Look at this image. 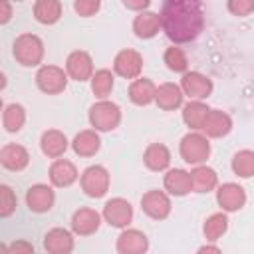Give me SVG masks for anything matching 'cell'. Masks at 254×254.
Here are the masks:
<instances>
[{"label": "cell", "mask_w": 254, "mask_h": 254, "mask_svg": "<svg viewBox=\"0 0 254 254\" xmlns=\"http://www.w3.org/2000/svg\"><path fill=\"white\" fill-rule=\"evenodd\" d=\"M159 16L163 32L175 44L192 42L204 26L202 4L196 0H167Z\"/></svg>", "instance_id": "cell-1"}, {"label": "cell", "mask_w": 254, "mask_h": 254, "mask_svg": "<svg viewBox=\"0 0 254 254\" xmlns=\"http://www.w3.org/2000/svg\"><path fill=\"white\" fill-rule=\"evenodd\" d=\"M12 54H14L16 62L24 67L40 65L44 60V42L36 34H20L14 40Z\"/></svg>", "instance_id": "cell-2"}, {"label": "cell", "mask_w": 254, "mask_h": 254, "mask_svg": "<svg viewBox=\"0 0 254 254\" xmlns=\"http://www.w3.org/2000/svg\"><path fill=\"white\" fill-rule=\"evenodd\" d=\"M89 123L95 131H113L121 123V107L109 99L95 101L89 107Z\"/></svg>", "instance_id": "cell-3"}, {"label": "cell", "mask_w": 254, "mask_h": 254, "mask_svg": "<svg viewBox=\"0 0 254 254\" xmlns=\"http://www.w3.org/2000/svg\"><path fill=\"white\" fill-rule=\"evenodd\" d=\"M181 157L185 159V163L189 165H204L208 155H210V143L208 137L198 133V131H190L181 139Z\"/></svg>", "instance_id": "cell-4"}, {"label": "cell", "mask_w": 254, "mask_h": 254, "mask_svg": "<svg viewBox=\"0 0 254 254\" xmlns=\"http://www.w3.org/2000/svg\"><path fill=\"white\" fill-rule=\"evenodd\" d=\"M81 190L91 198H101L109 190V173L101 165L87 167L79 177Z\"/></svg>", "instance_id": "cell-5"}, {"label": "cell", "mask_w": 254, "mask_h": 254, "mask_svg": "<svg viewBox=\"0 0 254 254\" xmlns=\"http://www.w3.org/2000/svg\"><path fill=\"white\" fill-rule=\"evenodd\" d=\"M36 83L40 91L48 95H58L67 87V73L58 65H42L36 73Z\"/></svg>", "instance_id": "cell-6"}, {"label": "cell", "mask_w": 254, "mask_h": 254, "mask_svg": "<svg viewBox=\"0 0 254 254\" xmlns=\"http://www.w3.org/2000/svg\"><path fill=\"white\" fill-rule=\"evenodd\" d=\"M181 89L190 101H202L212 93V79L200 71H187L181 77Z\"/></svg>", "instance_id": "cell-7"}, {"label": "cell", "mask_w": 254, "mask_h": 254, "mask_svg": "<svg viewBox=\"0 0 254 254\" xmlns=\"http://www.w3.org/2000/svg\"><path fill=\"white\" fill-rule=\"evenodd\" d=\"M141 208L153 220H165L171 214V198L165 190H147L141 196Z\"/></svg>", "instance_id": "cell-8"}, {"label": "cell", "mask_w": 254, "mask_h": 254, "mask_svg": "<svg viewBox=\"0 0 254 254\" xmlns=\"http://www.w3.org/2000/svg\"><path fill=\"white\" fill-rule=\"evenodd\" d=\"M101 216L105 218L107 224H111L115 228H125L133 218V206H131L129 200H125L121 196H115V198L105 202Z\"/></svg>", "instance_id": "cell-9"}, {"label": "cell", "mask_w": 254, "mask_h": 254, "mask_svg": "<svg viewBox=\"0 0 254 254\" xmlns=\"http://www.w3.org/2000/svg\"><path fill=\"white\" fill-rule=\"evenodd\" d=\"M65 73L67 77L75 79V81H87L93 77V60L87 52L83 50H75L67 56L65 60Z\"/></svg>", "instance_id": "cell-10"}, {"label": "cell", "mask_w": 254, "mask_h": 254, "mask_svg": "<svg viewBox=\"0 0 254 254\" xmlns=\"http://www.w3.org/2000/svg\"><path fill=\"white\" fill-rule=\"evenodd\" d=\"M216 202L222 212H236L246 204V190L238 183H224L216 189Z\"/></svg>", "instance_id": "cell-11"}, {"label": "cell", "mask_w": 254, "mask_h": 254, "mask_svg": "<svg viewBox=\"0 0 254 254\" xmlns=\"http://www.w3.org/2000/svg\"><path fill=\"white\" fill-rule=\"evenodd\" d=\"M113 69L117 75L125 77V79H137L141 75V69H143V58L139 52L135 50H121L115 60H113Z\"/></svg>", "instance_id": "cell-12"}, {"label": "cell", "mask_w": 254, "mask_h": 254, "mask_svg": "<svg viewBox=\"0 0 254 254\" xmlns=\"http://www.w3.org/2000/svg\"><path fill=\"white\" fill-rule=\"evenodd\" d=\"M56 202V192L48 185H32L26 190V204L32 212H48Z\"/></svg>", "instance_id": "cell-13"}, {"label": "cell", "mask_w": 254, "mask_h": 254, "mask_svg": "<svg viewBox=\"0 0 254 254\" xmlns=\"http://www.w3.org/2000/svg\"><path fill=\"white\" fill-rule=\"evenodd\" d=\"M99 224H101V214L95 208L81 206L71 214V230L77 236H89L97 232Z\"/></svg>", "instance_id": "cell-14"}, {"label": "cell", "mask_w": 254, "mask_h": 254, "mask_svg": "<svg viewBox=\"0 0 254 254\" xmlns=\"http://www.w3.org/2000/svg\"><path fill=\"white\" fill-rule=\"evenodd\" d=\"M117 252L119 254H145L149 248V238L145 232L137 228H125L117 236Z\"/></svg>", "instance_id": "cell-15"}, {"label": "cell", "mask_w": 254, "mask_h": 254, "mask_svg": "<svg viewBox=\"0 0 254 254\" xmlns=\"http://www.w3.org/2000/svg\"><path fill=\"white\" fill-rule=\"evenodd\" d=\"M232 129V119L226 111L222 109H210L204 123H202V135L212 137V139H220L224 135H228Z\"/></svg>", "instance_id": "cell-16"}, {"label": "cell", "mask_w": 254, "mask_h": 254, "mask_svg": "<svg viewBox=\"0 0 254 254\" xmlns=\"http://www.w3.org/2000/svg\"><path fill=\"white\" fill-rule=\"evenodd\" d=\"M73 246V234L65 228H52L44 236V248L48 254H71Z\"/></svg>", "instance_id": "cell-17"}, {"label": "cell", "mask_w": 254, "mask_h": 254, "mask_svg": "<svg viewBox=\"0 0 254 254\" xmlns=\"http://www.w3.org/2000/svg\"><path fill=\"white\" fill-rule=\"evenodd\" d=\"M0 163L8 171H24L30 163V153L18 143H8L0 149Z\"/></svg>", "instance_id": "cell-18"}, {"label": "cell", "mask_w": 254, "mask_h": 254, "mask_svg": "<svg viewBox=\"0 0 254 254\" xmlns=\"http://www.w3.org/2000/svg\"><path fill=\"white\" fill-rule=\"evenodd\" d=\"M79 173L75 169V165L67 159H56L52 165H50V181L54 187H71L75 181H77Z\"/></svg>", "instance_id": "cell-19"}, {"label": "cell", "mask_w": 254, "mask_h": 254, "mask_svg": "<svg viewBox=\"0 0 254 254\" xmlns=\"http://www.w3.org/2000/svg\"><path fill=\"white\" fill-rule=\"evenodd\" d=\"M67 137L58 129H48L40 137V149L50 159H62V155L67 149Z\"/></svg>", "instance_id": "cell-20"}, {"label": "cell", "mask_w": 254, "mask_h": 254, "mask_svg": "<svg viewBox=\"0 0 254 254\" xmlns=\"http://www.w3.org/2000/svg\"><path fill=\"white\" fill-rule=\"evenodd\" d=\"M183 97H185V93H183L181 85L167 81V83H161V85L157 87L155 103H157L163 111H173V109H179V107L183 105Z\"/></svg>", "instance_id": "cell-21"}, {"label": "cell", "mask_w": 254, "mask_h": 254, "mask_svg": "<svg viewBox=\"0 0 254 254\" xmlns=\"http://www.w3.org/2000/svg\"><path fill=\"white\" fill-rule=\"evenodd\" d=\"M163 185H165V190L169 194H175V196H185L192 190L190 173L185 169H169Z\"/></svg>", "instance_id": "cell-22"}, {"label": "cell", "mask_w": 254, "mask_h": 254, "mask_svg": "<svg viewBox=\"0 0 254 254\" xmlns=\"http://www.w3.org/2000/svg\"><path fill=\"white\" fill-rule=\"evenodd\" d=\"M159 30H163V26H161V16L155 14V12H149V10L139 12V14L135 16V20H133V32H135V36L141 38V40H149V38L157 36Z\"/></svg>", "instance_id": "cell-23"}, {"label": "cell", "mask_w": 254, "mask_h": 254, "mask_svg": "<svg viewBox=\"0 0 254 254\" xmlns=\"http://www.w3.org/2000/svg\"><path fill=\"white\" fill-rule=\"evenodd\" d=\"M71 149L79 157H93L101 149V139H99L95 129H85V131H79L73 137Z\"/></svg>", "instance_id": "cell-24"}, {"label": "cell", "mask_w": 254, "mask_h": 254, "mask_svg": "<svg viewBox=\"0 0 254 254\" xmlns=\"http://www.w3.org/2000/svg\"><path fill=\"white\" fill-rule=\"evenodd\" d=\"M143 163L151 171H167L171 165V151L163 143H151L143 153Z\"/></svg>", "instance_id": "cell-25"}, {"label": "cell", "mask_w": 254, "mask_h": 254, "mask_svg": "<svg viewBox=\"0 0 254 254\" xmlns=\"http://www.w3.org/2000/svg\"><path fill=\"white\" fill-rule=\"evenodd\" d=\"M155 93H157V85L149 77H137L129 85V99L135 105H149V103H153L155 101Z\"/></svg>", "instance_id": "cell-26"}, {"label": "cell", "mask_w": 254, "mask_h": 254, "mask_svg": "<svg viewBox=\"0 0 254 254\" xmlns=\"http://www.w3.org/2000/svg\"><path fill=\"white\" fill-rule=\"evenodd\" d=\"M190 181H192V190L194 192H208L214 190L218 185V175L214 169L206 165H198L190 171Z\"/></svg>", "instance_id": "cell-27"}, {"label": "cell", "mask_w": 254, "mask_h": 254, "mask_svg": "<svg viewBox=\"0 0 254 254\" xmlns=\"http://www.w3.org/2000/svg\"><path fill=\"white\" fill-rule=\"evenodd\" d=\"M208 111H210V107L206 103H202V101H189V103L183 105V121L192 131H200Z\"/></svg>", "instance_id": "cell-28"}, {"label": "cell", "mask_w": 254, "mask_h": 254, "mask_svg": "<svg viewBox=\"0 0 254 254\" xmlns=\"http://www.w3.org/2000/svg\"><path fill=\"white\" fill-rule=\"evenodd\" d=\"M34 18L44 26L56 24L62 18V2H58V0H38L34 4Z\"/></svg>", "instance_id": "cell-29"}, {"label": "cell", "mask_w": 254, "mask_h": 254, "mask_svg": "<svg viewBox=\"0 0 254 254\" xmlns=\"http://www.w3.org/2000/svg\"><path fill=\"white\" fill-rule=\"evenodd\" d=\"M226 230H228V216H226V212H214L202 224V234H204V238L210 244L218 242Z\"/></svg>", "instance_id": "cell-30"}, {"label": "cell", "mask_w": 254, "mask_h": 254, "mask_svg": "<svg viewBox=\"0 0 254 254\" xmlns=\"http://www.w3.org/2000/svg\"><path fill=\"white\" fill-rule=\"evenodd\" d=\"M26 123V109L20 103H8L2 111V125L8 133H18Z\"/></svg>", "instance_id": "cell-31"}, {"label": "cell", "mask_w": 254, "mask_h": 254, "mask_svg": "<svg viewBox=\"0 0 254 254\" xmlns=\"http://www.w3.org/2000/svg\"><path fill=\"white\" fill-rule=\"evenodd\" d=\"M113 85H115V77L109 69H97L91 77V91L99 101L109 97V93L113 91Z\"/></svg>", "instance_id": "cell-32"}, {"label": "cell", "mask_w": 254, "mask_h": 254, "mask_svg": "<svg viewBox=\"0 0 254 254\" xmlns=\"http://www.w3.org/2000/svg\"><path fill=\"white\" fill-rule=\"evenodd\" d=\"M232 171L240 179H250L254 177V151L252 149H242L232 157Z\"/></svg>", "instance_id": "cell-33"}, {"label": "cell", "mask_w": 254, "mask_h": 254, "mask_svg": "<svg viewBox=\"0 0 254 254\" xmlns=\"http://www.w3.org/2000/svg\"><path fill=\"white\" fill-rule=\"evenodd\" d=\"M167 67L171 71H177V73H187V67H189V60H187V54L183 52V48L179 46H171L165 50V56H163Z\"/></svg>", "instance_id": "cell-34"}, {"label": "cell", "mask_w": 254, "mask_h": 254, "mask_svg": "<svg viewBox=\"0 0 254 254\" xmlns=\"http://www.w3.org/2000/svg\"><path fill=\"white\" fill-rule=\"evenodd\" d=\"M16 204H18V198H16L14 190L8 185H2L0 187V216L8 218L16 210Z\"/></svg>", "instance_id": "cell-35"}, {"label": "cell", "mask_w": 254, "mask_h": 254, "mask_svg": "<svg viewBox=\"0 0 254 254\" xmlns=\"http://www.w3.org/2000/svg\"><path fill=\"white\" fill-rule=\"evenodd\" d=\"M226 8H228L234 16L244 18V16H248V14L254 12V0H230V2L226 4Z\"/></svg>", "instance_id": "cell-36"}, {"label": "cell", "mask_w": 254, "mask_h": 254, "mask_svg": "<svg viewBox=\"0 0 254 254\" xmlns=\"http://www.w3.org/2000/svg\"><path fill=\"white\" fill-rule=\"evenodd\" d=\"M99 2L97 0H75L73 2V10L79 14V16H83V18H89V16H93L97 10H99Z\"/></svg>", "instance_id": "cell-37"}, {"label": "cell", "mask_w": 254, "mask_h": 254, "mask_svg": "<svg viewBox=\"0 0 254 254\" xmlns=\"http://www.w3.org/2000/svg\"><path fill=\"white\" fill-rule=\"evenodd\" d=\"M8 254H36V250L28 240H14L8 244Z\"/></svg>", "instance_id": "cell-38"}, {"label": "cell", "mask_w": 254, "mask_h": 254, "mask_svg": "<svg viewBox=\"0 0 254 254\" xmlns=\"http://www.w3.org/2000/svg\"><path fill=\"white\" fill-rule=\"evenodd\" d=\"M123 6H125L127 10H137V14H139V12H145V10L149 8V0H137V2L125 0V2H123Z\"/></svg>", "instance_id": "cell-39"}, {"label": "cell", "mask_w": 254, "mask_h": 254, "mask_svg": "<svg viewBox=\"0 0 254 254\" xmlns=\"http://www.w3.org/2000/svg\"><path fill=\"white\" fill-rule=\"evenodd\" d=\"M196 254H222V250L216 244H204L196 250Z\"/></svg>", "instance_id": "cell-40"}, {"label": "cell", "mask_w": 254, "mask_h": 254, "mask_svg": "<svg viewBox=\"0 0 254 254\" xmlns=\"http://www.w3.org/2000/svg\"><path fill=\"white\" fill-rule=\"evenodd\" d=\"M10 16H12V6L8 2H4L2 4V14H0V24H6L10 20Z\"/></svg>", "instance_id": "cell-41"}]
</instances>
